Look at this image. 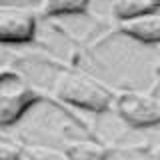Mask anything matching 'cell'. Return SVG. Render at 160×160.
<instances>
[{
  "instance_id": "52a82bcc",
  "label": "cell",
  "mask_w": 160,
  "mask_h": 160,
  "mask_svg": "<svg viewBox=\"0 0 160 160\" xmlns=\"http://www.w3.org/2000/svg\"><path fill=\"white\" fill-rule=\"evenodd\" d=\"M110 12L118 22H128V20L156 12V8L152 6L150 0H112Z\"/></svg>"
},
{
  "instance_id": "7a4b0ae2",
  "label": "cell",
  "mask_w": 160,
  "mask_h": 160,
  "mask_svg": "<svg viewBox=\"0 0 160 160\" xmlns=\"http://www.w3.org/2000/svg\"><path fill=\"white\" fill-rule=\"evenodd\" d=\"M40 102H46V96L18 70L0 68V128L14 126L30 108Z\"/></svg>"
},
{
  "instance_id": "7c38bea8",
  "label": "cell",
  "mask_w": 160,
  "mask_h": 160,
  "mask_svg": "<svg viewBox=\"0 0 160 160\" xmlns=\"http://www.w3.org/2000/svg\"><path fill=\"white\" fill-rule=\"evenodd\" d=\"M150 2H152V6H154V8H156V10L160 8V0H150Z\"/></svg>"
},
{
  "instance_id": "277c9868",
  "label": "cell",
  "mask_w": 160,
  "mask_h": 160,
  "mask_svg": "<svg viewBox=\"0 0 160 160\" xmlns=\"http://www.w3.org/2000/svg\"><path fill=\"white\" fill-rule=\"evenodd\" d=\"M36 36V14L24 6L0 4V44H28Z\"/></svg>"
},
{
  "instance_id": "3957f363",
  "label": "cell",
  "mask_w": 160,
  "mask_h": 160,
  "mask_svg": "<svg viewBox=\"0 0 160 160\" xmlns=\"http://www.w3.org/2000/svg\"><path fill=\"white\" fill-rule=\"evenodd\" d=\"M116 114L132 128L160 126V98L140 90H122L114 96Z\"/></svg>"
},
{
  "instance_id": "9c48e42d",
  "label": "cell",
  "mask_w": 160,
  "mask_h": 160,
  "mask_svg": "<svg viewBox=\"0 0 160 160\" xmlns=\"http://www.w3.org/2000/svg\"><path fill=\"white\" fill-rule=\"evenodd\" d=\"M22 154L28 160H68L64 148H54L46 146V144H24Z\"/></svg>"
},
{
  "instance_id": "ba28073f",
  "label": "cell",
  "mask_w": 160,
  "mask_h": 160,
  "mask_svg": "<svg viewBox=\"0 0 160 160\" xmlns=\"http://www.w3.org/2000/svg\"><path fill=\"white\" fill-rule=\"evenodd\" d=\"M90 0H42L40 14L46 18L70 16V14H84L88 10Z\"/></svg>"
},
{
  "instance_id": "8992f818",
  "label": "cell",
  "mask_w": 160,
  "mask_h": 160,
  "mask_svg": "<svg viewBox=\"0 0 160 160\" xmlns=\"http://www.w3.org/2000/svg\"><path fill=\"white\" fill-rule=\"evenodd\" d=\"M68 160H108L112 150L106 144L92 138H80V140H68L64 146Z\"/></svg>"
},
{
  "instance_id": "5b68a950",
  "label": "cell",
  "mask_w": 160,
  "mask_h": 160,
  "mask_svg": "<svg viewBox=\"0 0 160 160\" xmlns=\"http://www.w3.org/2000/svg\"><path fill=\"white\" fill-rule=\"evenodd\" d=\"M120 32L142 44H160V14L152 12L128 22H120Z\"/></svg>"
},
{
  "instance_id": "6da1fadb",
  "label": "cell",
  "mask_w": 160,
  "mask_h": 160,
  "mask_svg": "<svg viewBox=\"0 0 160 160\" xmlns=\"http://www.w3.org/2000/svg\"><path fill=\"white\" fill-rule=\"evenodd\" d=\"M54 94L62 102L88 112H106L114 104V94L96 78L78 70H62L54 82Z\"/></svg>"
},
{
  "instance_id": "8fae6325",
  "label": "cell",
  "mask_w": 160,
  "mask_h": 160,
  "mask_svg": "<svg viewBox=\"0 0 160 160\" xmlns=\"http://www.w3.org/2000/svg\"><path fill=\"white\" fill-rule=\"evenodd\" d=\"M154 74H156V78L160 80V56H158V60H156V66H154Z\"/></svg>"
},
{
  "instance_id": "30bf717a",
  "label": "cell",
  "mask_w": 160,
  "mask_h": 160,
  "mask_svg": "<svg viewBox=\"0 0 160 160\" xmlns=\"http://www.w3.org/2000/svg\"><path fill=\"white\" fill-rule=\"evenodd\" d=\"M22 146L16 142H6L0 140V160H22Z\"/></svg>"
}]
</instances>
